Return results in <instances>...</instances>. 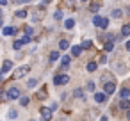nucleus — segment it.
Masks as SVG:
<instances>
[{
  "instance_id": "20e7f679",
  "label": "nucleus",
  "mask_w": 130,
  "mask_h": 121,
  "mask_svg": "<svg viewBox=\"0 0 130 121\" xmlns=\"http://www.w3.org/2000/svg\"><path fill=\"white\" fill-rule=\"evenodd\" d=\"M20 89L18 87H9L7 89V100H20Z\"/></svg>"
},
{
  "instance_id": "79ce46f5",
  "label": "nucleus",
  "mask_w": 130,
  "mask_h": 121,
  "mask_svg": "<svg viewBox=\"0 0 130 121\" xmlns=\"http://www.w3.org/2000/svg\"><path fill=\"white\" fill-rule=\"evenodd\" d=\"M126 13H130V6H128V7H126Z\"/></svg>"
},
{
  "instance_id": "bb28decb",
  "label": "nucleus",
  "mask_w": 130,
  "mask_h": 121,
  "mask_svg": "<svg viewBox=\"0 0 130 121\" xmlns=\"http://www.w3.org/2000/svg\"><path fill=\"white\" fill-rule=\"evenodd\" d=\"M7 116H9V119H16V117H18V112H16L14 109H11V110L7 112Z\"/></svg>"
},
{
  "instance_id": "e433bc0d",
  "label": "nucleus",
  "mask_w": 130,
  "mask_h": 121,
  "mask_svg": "<svg viewBox=\"0 0 130 121\" xmlns=\"http://www.w3.org/2000/svg\"><path fill=\"white\" fill-rule=\"evenodd\" d=\"M4 6H7V0H0V7H4Z\"/></svg>"
},
{
  "instance_id": "9b49d317",
  "label": "nucleus",
  "mask_w": 130,
  "mask_h": 121,
  "mask_svg": "<svg viewBox=\"0 0 130 121\" xmlns=\"http://www.w3.org/2000/svg\"><path fill=\"white\" fill-rule=\"evenodd\" d=\"M119 96H121V100H128V96H130V89H128V87H123V89L119 91Z\"/></svg>"
},
{
  "instance_id": "f704fd0d",
  "label": "nucleus",
  "mask_w": 130,
  "mask_h": 121,
  "mask_svg": "<svg viewBox=\"0 0 130 121\" xmlns=\"http://www.w3.org/2000/svg\"><path fill=\"white\" fill-rule=\"evenodd\" d=\"M29 2H30V0H14V4H20V6L22 4H29Z\"/></svg>"
},
{
  "instance_id": "f03ea898",
  "label": "nucleus",
  "mask_w": 130,
  "mask_h": 121,
  "mask_svg": "<svg viewBox=\"0 0 130 121\" xmlns=\"http://www.w3.org/2000/svg\"><path fill=\"white\" fill-rule=\"evenodd\" d=\"M68 82H70V75H66V73H59V75L54 77V84L55 85H66Z\"/></svg>"
},
{
  "instance_id": "6e6552de",
  "label": "nucleus",
  "mask_w": 130,
  "mask_h": 121,
  "mask_svg": "<svg viewBox=\"0 0 130 121\" xmlns=\"http://www.w3.org/2000/svg\"><path fill=\"white\" fill-rule=\"evenodd\" d=\"M94 101L96 103H105L107 101V94L105 93H94Z\"/></svg>"
},
{
  "instance_id": "7ed1b4c3",
  "label": "nucleus",
  "mask_w": 130,
  "mask_h": 121,
  "mask_svg": "<svg viewBox=\"0 0 130 121\" xmlns=\"http://www.w3.org/2000/svg\"><path fill=\"white\" fill-rule=\"evenodd\" d=\"M52 109L50 107H41L39 109V114H41V121H50L52 119Z\"/></svg>"
},
{
  "instance_id": "c9c22d12",
  "label": "nucleus",
  "mask_w": 130,
  "mask_h": 121,
  "mask_svg": "<svg viewBox=\"0 0 130 121\" xmlns=\"http://www.w3.org/2000/svg\"><path fill=\"white\" fill-rule=\"evenodd\" d=\"M125 50H126V52H130V41H126V43H125Z\"/></svg>"
},
{
  "instance_id": "4468645a",
  "label": "nucleus",
  "mask_w": 130,
  "mask_h": 121,
  "mask_svg": "<svg viewBox=\"0 0 130 121\" xmlns=\"http://www.w3.org/2000/svg\"><path fill=\"white\" fill-rule=\"evenodd\" d=\"M70 61H71V57H70V55H64V57H61V64H62V68H64V70L70 66Z\"/></svg>"
},
{
  "instance_id": "393cba45",
  "label": "nucleus",
  "mask_w": 130,
  "mask_h": 121,
  "mask_svg": "<svg viewBox=\"0 0 130 121\" xmlns=\"http://www.w3.org/2000/svg\"><path fill=\"white\" fill-rule=\"evenodd\" d=\"M121 16H123V11H121V9H114V11H112V18L118 20V18H121Z\"/></svg>"
},
{
  "instance_id": "cd10ccee",
  "label": "nucleus",
  "mask_w": 130,
  "mask_h": 121,
  "mask_svg": "<svg viewBox=\"0 0 130 121\" xmlns=\"http://www.w3.org/2000/svg\"><path fill=\"white\" fill-rule=\"evenodd\" d=\"M107 62V55L105 54H100V57H98V64H105Z\"/></svg>"
},
{
  "instance_id": "72a5a7b5",
  "label": "nucleus",
  "mask_w": 130,
  "mask_h": 121,
  "mask_svg": "<svg viewBox=\"0 0 130 121\" xmlns=\"http://www.w3.org/2000/svg\"><path fill=\"white\" fill-rule=\"evenodd\" d=\"M25 36H32V27H25Z\"/></svg>"
},
{
  "instance_id": "2f4dec72",
  "label": "nucleus",
  "mask_w": 130,
  "mask_h": 121,
  "mask_svg": "<svg viewBox=\"0 0 130 121\" xmlns=\"http://www.w3.org/2000/svg\"><path fill=\"white\" fill-rule=\"evenodd\" d=\"M100 22H102V16H98V14H96V16L93 18V23H94V25L98 27V25H100Z\"/></svg>"
},
{
  "instance_id": "412c9836",
  "label": "nucleus",
  "mask_w": 130,
  "mask_h": 121,
  "mask_svg": "<svg viewBox=\"0 0 130 121\" xmlns=\"http://www.w3.org/2000/svg\"><path fill=\"white\" fill-rule=\"evenodd\" d=\"M105 52H112L114 50V41H105Z\"/></svg>"
},
{
  "instance_id": "7c9ffc66",
  "label": "nucleus",
  "mask_w": 130,
  "mask_h": 121,
  "mask_svg": "<svg viewBox=\"0 0 130 121\" xmlns=\"http://www.w3.org/2000/svg\"><path fill=\"white\" fill-rule=\"evenodd\" d=\"M54 18H55L57 22H59V20H62V11H55V13H54Z\"/></svg>"
},
{
  "instance_id": "a878e982",
  "label": "nucleus",
  "mask_w": 130,
  "mask_h": 121,
  "mask_svg": "<svg viewBox=\"0 0 130 121\" xmlns=\"http://www.w3.org/2000/svg\"><path fill=\"white\" fill-rule=\"evenodd\" d=\"M121 34L123 36H130V25H123L121 27Z\"/></svg>"
},
{
  "instance_id": "2eb2a0df",
  "label": "nucleus",
  "mask_w": 130,
  "mask_h": 121,
  "mask_svg": "<svg viewBox=\"0 0 130 121\" xmlns=\"http://www.w3.org/2000/svg\"><path fill=\"white\" fill-rule=\"evenodd\" d=\"M64 27H66L68 30H70V29H73V27H75V20H73V18H68V20H64Z\"/></svg>"
},
{
  "instance_id": "9d476101",
  "label": "nucleus",
  "mask_w": 130,
  "mask_h": 121,
  "mask_svg": "<svg viewBox=\"0 0 130 121\" xmlns=\"http://www.w3.org/2000/svg\"><path fill=\"white\" fill-rule=\"evenodd\" d=\"M100 7H102L100 2H93V4H89V11H91V13H98Z\"/></svg>"
},
{
  "instance_id": "f3484780",
  "label": "nucleus",
  "mask_w": 130,
  "mask_h": 121,
  "mask_svg": "<svg viewBox=\"0 0 130 121\" xmlns=\"http://www.w3.org/2000/svg\"><path fill=\"white\" fill-rule=\"evenodd\" d=\"M61 59V54L57 52V50H54L52 54H50V62H55V61H59Z\"/></svg>"
},
{
  "instance_id": "c756f323",
  "label": "nucleus",
  "mask_w": 130,
  "mask_h": 121,
  "mask_svg": "<svg viewBox=\"0 0 130 121\" xmlns=\"http://www.w3.org/2000/svg\"><path fill=\"white\" fill-rule=\"evenodd\" d=\"M91 46H93V41H89V39H86V41L82 43V48H86V50L91 48Z\"/></svg>"
},
{
  "instance_id": "a211bd4d",
  "label": "nucleus",
  "mask_w": 130,
  "mask_h": 121,
  "mask_svg": "<svg viewBox=\"0 0 130 121\" xmlns=\"http://www.w3.org/2000/svg\"><path fill=\"white\" fill-rule=\"evenodd\" d=\"M119 109H121V110H128V109H130V101H128V100H121V101H119Z\"/></svg>"
},
{
  "instance_id": "a19ab883",
  "label": "nucleus",
  "mask_w": 130,
  "mask_h": 121,
  "mask_svg": "<svg viewBox=\"0 0 130 121\" xmlns=\"http://www.w3.org/2000/svg\"><path fill=\"white\" fill-rule=\"evenodd\" d=\"M2 25H4V22H2V18H0V27H2Z\"/></svg>"
},
{
  "instance_id": "6ab92c4d",
  "label": "nucleus",
  "mask_w": 130,
  "mask_h": 121,
  "mask_svg": "<svg viewBox=\"0 0 130 121\" xmlns=\"http://www.w3.org/2000/svg\"><path fill=\"white\" fill-rule=\"evenodd\" d=\"M87 71H96L98 70V62H94V61H91L89 64H87V68H86Z\"/></svg>"
},
{
  "instance_id": "37998d69",
  "label": "nucleus",
  "mask_w": 130,
  "mask_h": 121,
  "mask_svg": "<svg viewBox=\"0 0 130 121\" xmlns=\"http://www.w3.org/2000/svg\"><path fill=\"white\" fill-rule=\"evenodd\" d=\"M0 18H2V7H0Z\"/></svg>"
},
{
  "instance_id": "4be33fe9",
  "label": "nucleus",
  "mask_w": 130,
  "mask_h": 121,
  "mask_svg": "<svg viewBox=\"0 0 130 121\" xmlns=\"http://www.w3.org/2000/svg\"><path fill=\"white\" fill-rule=\"evenodd\" d=\"M38 85V80L36 78H29V82H27V89H34Z\"/></svg>"
},
{
  "instance_id": "f257e3e1",
  "label": "nucleus",
  "mask_w": 130,
  "mask_h": 121,
  "mask_svg": "<svg viewBox=\"0 0 130 121\" xmlns=\"http://www.w3.org/2000/svg\"><path fill=\"white\" fill-rule=\"evenodd\" d=\"M29 71H30V66H20V68H16V70L13 71V78H14V80L23 78V77H25Z\"/></svg>"
},
{
  "instance_id": "a18cd8bd",
  "label": "nucleus",
  "mask_w": 130,
  "mask_h": 121,
  "mask_svg": "<svg viewBox=\"0 0 130 121\" xmlns=\"http://www.w3.org/2000/svg\"><path fill=\"white\" fill-rule=\"evenodd\" d=\"M0 84H2V78H0Z\"/></svg>"
},
{
  "instance_id": "aec40b11",
  "label": "nucleus",
  "mask_w": 130,
  "mask_h": 121,
  "mask_svg": "<svg viewBox=\"0 0 130 121\" xmlns=\"http://www.w3.org/2000/svg\"><path fill=\"white\" fill-rule=\"evenodd\" d=\"M29 103H30V98L29 96H20V105L22 107H27Z\"/></svg>"
},
{
  "instance_id": "c85d7f7f",
  "label": "nucleus",
  "mask_w": 130,
  "mask_h": 121,
  "mask_svg": "<svg viewBox=\"0 0 130 121\" xmlns=\"http://www.w3.org/2000/svg\"><path fill=\"white\" fill-rule=\"evenodd\" d=\"M73 96H75V98H82V96H84V91H82V89H75V91H73Z\"/></svg>"
},
{
  "instance_id": "4c0bfd02",
  "label": "nucleus",
  "mask_w": 130,
  "mask_h": 121,
  "mask_svg": "<svg viewBox=\"0 0 130 121\" xmlns=\"http://www.w3.org/2000/svg\"><path fill=\"white\" fill-rule=\"evenodd\" d=\"M50 2H52V0H43V6H48Z\"/></svg>"
},
{
  "instance_id": "ea45409f",
  "label": "nucleus",
  "mask_w": 130,
  "mask_h": 121,
  "mask_svg": "<svg viewBox=\"0 0 130 121\" xmlns=\"http://www.w3.org/2000/svg\"><path fill=\"white\" fill-rule=\"evenodd\" d=\"M126 117H128V119H130V109H128V110H126Z\"/></svg>"
},
{
  "instance_id": "ddd939ff",
  "label": "nucleus",
  "mask_w": 130,
  "mask_h": 121,
  "mask_svg": "<svg viewBox=\"0 0 130 121\" xmlns=\"http://www.w3.org/2000/svg\"><path fill=\"white\" fill-rule=\"evenodd\" d=\"M70 48V41L68 39H61L59 41V50H68Z\"/></svg>"
},
{
  "instance_id": "58836bf2",
  "label": "nucleus",
  "mask_w": 130,
  "mask_h": 121,
  "mask_svg": "<svg viewBox=\"0 0 130 121\" xmlns=\"http://www.w3.org/2000/svg\"><path fill=\"white\" fill-rule=\"evenodd\" d=\"M100 121H107V116H102V117H100Z\"/></svg>"
},
{
  "instance_id": "473e14b6",
  "label": "nucleus",
  "mask_w": 130,
  "mask_h": 121,
  "mask_svg": "<svg viewBox=\"0 0 130 121\" xmlns=\"http://www.w3.org/2000/svg\"><path fill=\"white\" fill-rule=\"evenodd\" d=\"M86 89H87V91H94V82H87Z\"/></svg>"
},
{
  "instance_id": "dca6fc26",
  "label": "nucleus",
  "mask_w": 130,
  "mask_h": 121,
  "mask_svg": "<svg viewBox=\"0 0 130 121\" xmlns=\"http://www.w3.org/2000/svg\"><path fill=\"white\" fill-rule=\"evenodd\" d=\"M23 45H25V41H23V39H16V41L13 43V48H14V50H22V46H23Z\"/></svg>"
},
{
  "instance_id": "49530a36",
  "label": "nucleus",
  "mask_w": 130,
  "mask_h": 121,
  "mask_svg": "<svg viewBox=\"0 0 130 121\" xmlns=\"http://www.w3.org/2000/svg\"><path fill=\"white\" fill-rule=\"evenodd\" d=\"M29 121H34V119H29Z\"/></svg>"
},
{
  "instance_id": "0eeeda50",
  "label": "nucleus",
  "mask_w": 130,
  "mask_h": 121,
  "mask_svg": "<svg viewBox=\"0 0 130 121\" xmlns=\"http://www.w3.org/2000/svg\"><path fill=\"white\" fill-rule=\"evenodd\" d=\"M114 91H116V84L114 82H107L103 85V93L105 94H114Z\"/></svg>"
},
{
  "instance_id": "f8f14e48",
  "label": "nucleus",
  "mask_w": 130,
  "mask_h": 121,
  "mask_svg": "<svg viewBox=\"0 0 130 121\" xmlns=\"http://www.w3.org/2000/svg\"><path fill=\"white\" fill-rule=\"evenodd\" d=\"M100 30H107V27H109V18H103L102 16V22H100Z\"/></svg>"
},
{
  "instance_id": "c03bdc74",
  "label": "nucleus",
  "mask_w": 130,
  "mask_h": 121,
  "mask_svg": "<svg viewBox=\"0 0 130 121\" xmlns=\"http://www.w3.org/2000/svg\"><path fill=\"white\" fill-rule=\"evenodd\" d=\"M80 2H87V0H80Z\"/></svg>"
},
{
  "instance_id": "39448f33",
  "label": "nucleus",
  "mask_w": 130,
  "mask_h": 121,
  "mask_svg": "<svg viewBox=\"0 0 130 121\" xmlns=\"http://www.w3.org/2000/svg\"><path fill=\"white\" fill-rule=\"evenodd\" d=\"M13 70V61L11 59H6L4 62H2V68H0V75H6V73H9Z\"/></svg>"
},
{
  "instance_id": "1a4fd4ad",
  "label": "nucleus",
  "mask_w": 130,
  "mask_h": 121,
  "mask_svg": "<svg viewBox=\"0 0 130 121\" xmlns=\"http://www.w3.org/2000/svg\"><path fill=\"white\" fill-rule=\"evenodd\" d=\"M82 54V45H75L71 46V57H78Z\"/></svg>"
},
{
  "instance_id": "b1692460",
  "label": "nucleus",
  "mask_w": 130,
  "mask_h": 121,
  "mask_svg": "<svg viewBox=\"0 0 130 121\" xmlns=\"http://www.w3.org/2000/svg\"><path fill=\"white\" fill-rule=\"evenodd\" d=\"M14 16H16V18H27V9H20V11H16Z\"/></svg>"
},
{
  "instance_id": "423d86ee",
  "label": "nucleus",
  "mask_w": 130,
  "mask_h": 121,
  "mask_svg": "<svg viewBox=\"0 0 130 121\" xmlns=\"http://www.w3.org/2000/svg\"><path fill=\"white\" fill-rule=\"evenodd\" d=\"M16 32H18V29H16L14 25L4 27V29H2V34H4V36H16Z\"/></svg>"
},
{
  "instance_id": "5701e85b",
  "label": "nucleus",
  "mask_w": 130,
  "mask_h": 121,
  "mask_svg": "<svg viewBox=\"0 0 130 121\" xmlns=\"http://www.w3.org/2000/svg\"><path fill=\"white\" fill-rule=\"evenodd\" d=\"M36 96H38V98H39V100H45V98H46V96H48V93H46V89H39V91H38V94H36Z\"/></svg>"
}]
</instances>
